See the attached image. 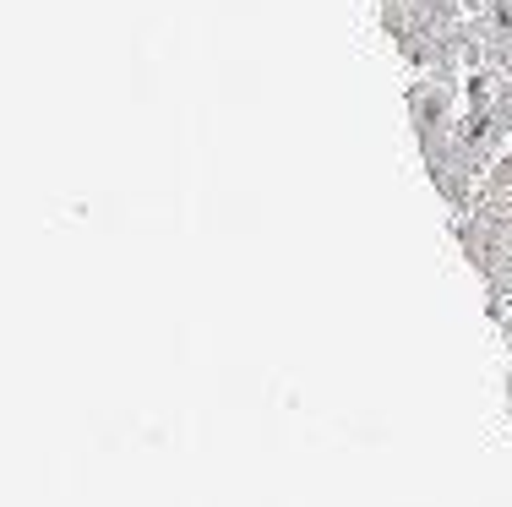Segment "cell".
<instances>
[{"label":"cell","instance_id":"1","mask_svg":"<svg viewBox=\"0 0 512 507\" xmlns=\"http://www.w3.org/2000/svg\"><path fill=\"white\" fill-rule=\"evenodd\" d=\"M453 229H458V246L469 257V268L491 289V317L502 322V311L512 300V229L480 219V213H463V219H453Z\"/></svg>","mask_w":512,"mask_h":507},{"label":"cell","instance_id":"2","mask_svg":"<svg viewBox=\"0 0 512 507\" xmlns=\"http://www.w3.org/2000/svg\"><path fill=\"white\" fill-rule=\"evenodd\" d=\"M404 104H409V126H414V137H420V142L447 137V131L458 126V115H463V77L420 71V77L409 82Z\"/></svg>","mask_w":512,"mask_h":507},{"label":"cell","instance_id":"3","mask_svg":"<svg viewBox=\"0 0 512 507\" xmlns=\"http://www.w3.org/2000/svg\"><path fill=\"white\" fill-rule=\"evenodd\" d=\"M453 142H458V153L469 159V169L485 180V169H491L496 159L507 153V131H502V120H496L491 110H463L458 115V126H453Z\"/></svg>","mask_w":512,"mask_h":507},{"label":"cell","instance_id":"4","mask_svg":"<svg viewBox=\"0 0 512 507\" xmlns=\"http://www.w3.org/2000/svg\"><path fill=\"white\" fill-rule=\"evenodd\" d=\"M431 11H425V0H382V33L393 39V50L414 33H431Z\"/></svg>","mask_w":512,"mask_h":507},{"label":"cell","instance_id":"5","mask_svg":"<svg viewBox=\"0 0 512 507\" xmlns=\"http://www.w3.org/2000/svg\"><path fill=\"white\" fill-rule=\"evenodd\" d=\"M469 213H480V219L512 229V186H480V191H474V208Z\"/></svg>","mask_w":512,"mask_h":507},{"label":"cell","instance_id":"6","mask_svg":"<svg viewBox=\"0 0 512 507\" xmlns=\"http://www.w3.org/2000/svg\"><path fill=\"white\" fill-rule=\"evenodd\" d=\"M474 22H480V39L485 44L512 39V0H485V11H474Z\"/></svg>","mask_w":512,"mask_h":507},{"label":"cell","instance_id":"7","mask_svg":"<svg viewBox=\"0 0 512 507\" xmlns=\"http://www.w3.org/2000/svg\"><path fill=\"white\" fill-rule=\"evenodd\" d=\"M491 115L502 120V131L512 137V77H502V88H496V104H491Z\"/></svg>","mask_w":512,"mask_h":507},{"label":"cell","instance_id":"8","mask_svg":"<svg viewBox=\"0 0 512 507\" xmlns=\"http://www.w3.org/2000/svg\"><path fill=\"white\" fill-rule=\"evenodd\" d=\"M480 186H512V142H507V153H502V159H496L491 169H485V180H480Z\"/></svg>","mask_w":512,"mask_h":507},{"label":"cell","instance_id":"9","mask_svg":"<svg viewBox=\"0 0 512 507\" xmlns=\"http://www.w3.org/2000/svg\"><path fill=\"white\" fill-rule=\"evenodd\" d=\"M463 11H469V17H474V11H485V0H463Z\"/></svg>","mask_w":512,"mask_h":507},{"label":"cell","instance_id":"10","mask_svg":"<svg viewBox=\"0 0 512 507\" xmlns=\"http://www.w3.org/2000/svg\"><path fill=\"white\" fill-rule=\"evenodd\" d=\"M507 77H512V71H507Z\"/></svg>","mask_w":512,"mask_h":507}]
</instances>
